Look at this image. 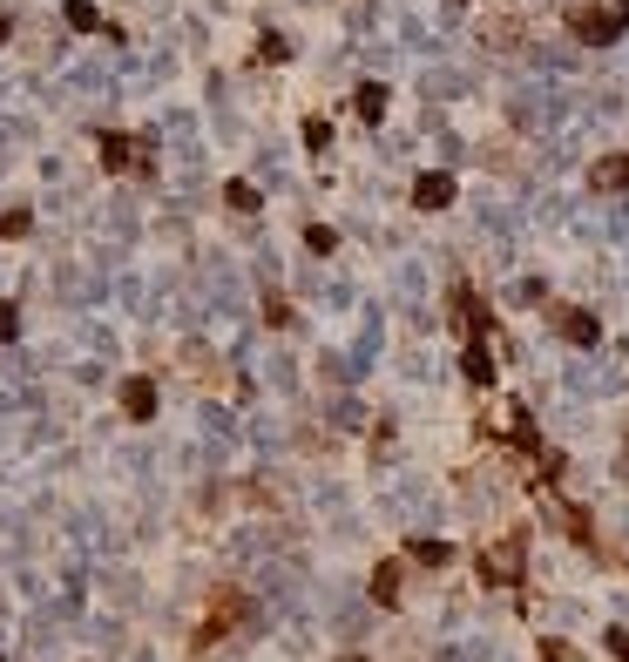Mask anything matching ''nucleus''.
<instances>
[{
    "label": "nucleus",
    "mask_w": 629,
    "mask_h": 662,
    "mask_svg": "<svg viewBox=\"0 0 629 662\" xmlns=\"http://www.w3.org/2000/svg\"><path fill=\"white\" fill-rule=\"evenodd\" d=\"M406 561H420V568H447L454 548H447V541H406Z\"/></svg>",
    "instance_id": "obj_15"
},
{
    "label": "nucleus",
    "mask_w": 629,
    "mask_h": 662,
    "mask_svg": "<svg viewBox=\"0 0 629 662\" xmlns=\"http://www.w3.org/2000/svg\"><path fill=\"white\" fill-rule=\"evenodd\" d=\"M400 581H406L400 554H393V561H379V568H372V602H379V608H400Z\"/></svg>",
    "instance_id": "obj_10"
},
{
    "label": "nucleus",
    "mask_w": 629,
    "mask_h": 662,
    "mask_svg": "<svg viewBox=\"0 0 629 662\" xmlns=\"http://www.w3.org/2000/svg\"><path fill=\"white\" fill-rule=\"evenodd\" d=\"M264 318H271V331H285V325H291V304L271 291V298H264Z\"/></svg>",
    "instance_id": "obj_20"
},
{
    "label": "nucleus",
    "mask_w": 629,
    "mask_h": 662,
    "mask_svg": "<svg viewBox=\"0 0 629 662\" xmlns=\"http://www.w3.org/2000/svg\"><path fill=\"white\" fill-rule=\"evenodd\" d=\"M122 413L129 419H156V379H129V386H122Z\"/></svg>",
    "instance_id": "obj_12"
},
{
    "label": "nucleus",
    "mask_w": 629,
    "mask_h": 662,
    "mask_svg": "<svg viewBox=\"0 0 629 662\" xmlns=\"http://www.w3.org/2000/svg\"><path fill=\"white\" fill-rule=\"evenodd\" d=\"M548 325H555V338H569V345H596L602 338V325L582 304H548Z\"/></svg>",
    "instance_id": "obj_7"
},
{
    "label": "nucleus",
    "mask_w": 629,
    "mask_h": 662,
    "mask_svg": "<svg viewBox=\"0 0 629 662\" xmlns=\"http://www.w3.org/2000/svg\"><path fill=\"white\" fill-rule=\"evenodd\" d=\"M575 41H589V48H609L616 34L629 28V0H609V7H582V14H569Z\"/></svg>",
    "instance_id": "obj_4"
},
{
    "label": "nucleus",
    "mask_w": 629,
    "mask_h": 662,
    "mask_svg": "<svg viewBox=\"0 0 629 662\" xmlns=\"http://www.w3.org/2000/svg\"><path fill=\"white\" fill-rule=\"evenodd\" d=\"M28 230H34V210H7V217H0V237H7V244H21Z\"/></svg>",
    "instance_id": "obj_17"
},
{
    "label": "nucleus",
    "mask_w": 629,
    "mask_h": 662,
    "mask_svg": "<svg viewBox=\"0 0 629 662\" xmlns=\"http://www.w3.org/2000/svg\"><path fill=\"white\" fill-rule=\"evenodd\" d=\"M352 115H359V122H386V82H359L352 88Z\"/></svg>",
    "instance_id": "obj_11"
},
{
    "label": "nucleus",
    "mask_w": 629,
    "mask_h": 662,
    "mask_svg": "<svg viewBox=\"0 0 629 662\" xmlns=\"http://www.w3.org/2000/svg\"><path fill=\"white\" fill-rule=\"evenodd\" d=\"M258 61H264V68H278V61H285V41H278V34H264V41H258Z\"/></svg>",
    "instance_id": "obj_22"
},
{
    "label": "nucleus",
    "mask_w": 629,
    "mask_h": 662,
    "mask_svg": "<svg viewBox=\"0 0 629 662\" xmlns=\"http://www.w3.org/2000/svg\"><path fill=\"white\" fill-rule=\"evenodd\" d=\"M305 244H312L318 257H325V250H339V237H332V230H325V223H312V230H305Z\"/></svg>",
    "instance_id": "obj_23"
},
{
    "label": "nucleus",
    "mask_w": 629,
    "mask_h": 662,
    "mask_svg": "<svg viewBox=\"0 0 629 662\" xmlns=\"http://www.w3.org/2000/svg\"><path fill=\"white\" fill-rule=\"evenodd\" d=\"M68 28L95 34V28H109V21H102V14H95V7H88V0H68ZM109 34H115V28H109Z\"/></svg>",
    "instance_id": "obj_16"
},
{
    "label": "nucleus",
    "mask_w": 629,
    "mask_h": 662,
    "mask_svg": "<svg viewBox=\"0 0 629 662\" xmlns=\"http://www.w3.org/2000/svg\"><path fill=\"white\" fill-rule=\"evenodd\" d=\"M454 176H447V169H433V176H420V183H413V210H454Z\"/></svg>",
    "instance_id": "obj_9"
},
{
    "label": "nucleus",
    "mask_w": 629,
    "mask_h": 662,
    "mask_svg": "<svg viewBox=\"0 0 629 662\" xmlns=\"http://www.w3.org/2000/svg\"><path fill=\"white\" fill-rule=\"evenodd\" d=\"M7 338H21V304L0 298V345H7Z\"/></svg>",
    "instance_id": "obj_18"
},
{
    "label": "nucleus",
    "mask_w": 629,
    "mask_h": 662,
    "mask_svg": "<svg viewBox=\"0 0 629 662\" xmlns=\"http://www.w3.org/2000/svg\"><path fill=\"white\" fill-rule=\"evenodd\" d=\"M562 521H569V534H575V541H589V534H596V521H589V507H569Z\"/></svg>",
    "instance_id": "obj_19"
},
{
    "label": "nucleus",
    "mask_w": 629,
    "mask_h": 662,
    "mask_svg": "<svg viewBox=\"0 0 629 662\" xmlns=\"http://www.w3.org/2000/svg\"><path fill=\"white\" fill-rule=\"evenodd\" d=\"M481 433H487V440H508L521 460H542V426H535V413H528V406H515L501 426H494V419H481Z\"/></svg>",
    "instance_id": "obj_5"
},
{
    "label": "nucleus",
    "mask_w": 629,
    "mask_h": 662,
    "mask_svg": "<svg viewBox=\"0 0 629 662\" xmlns=\"http://www.w3.org/2000/svg\"><path fill=\"white\" fill-rule=\"evenodd\" d=\"M460 379L474 392L494 386V352H487V338H467V345H460Z\"/></svg>",
    "instance_id": "obj_8"
},
{
    "label": "nucleus",
    "mask_w": 629,
    "mask_h": 662,
    "mask_svg": "<svg viewBox=\"0 0 629 662\" xmlns=\"http://www.w3.org/2000/svg\"><path fill=\"white\" fill-rule=\"evenodd\" d=\"M95 149H102V169H109V176H149V169H156V142H149V136L102 129V136H95Z\"/></svg>",
    "instance_id": "obj_3"
},
{
    "label": "nucleus",
    "mask_w": 629,
    "mask_h": 662,
    "mask_svg": "<svg viewBox=\"0 0 629 662\" xmlns=\"http://www.w3.org/2000/svg\"><path fill=\"white\" fill-rule=\"evenodd\" d=\"M609 656H616V662H629V629H609Z\"/></svg>",
    "instance_id": "obj_24"
},
{
    "label": "nucleus",
    "mask_w": 629,
    "mask_h": 662,
    "mask_svg": "<svg viewBox=\"0 0 629 662\" xmlns=\"http://www.w3.org/2000/svg\"><path fill=\"white\" fill-rule=\"evenodd\" d=\"M244 622H251V595H244V588H217V595H210V615L190 629V649H217V642L237 635Z\"/></svg>",
    "instance_id": "obj_1"
},
{
    "label": "nucleus",
    "mask_w": 629,
    "mask_h": 662,
    "mask_svg": "<svg viewBox=\"0 0 629 662\" xmlns=\"http://www.w3.org/2000/svg\"><path fill=\"white\" fill-rule=\"evenodd\" d=\"M339 662H366V656H359V649H352V656H339Z\"/></svg>",
    "instance_id": "obj_26"
},
{
    "label": "nucleus",
    "mask_w": 629,
    "mask_h": 662,
    "mask_svg": "<svg viewBox=\"0 0 629 662\" xmlns=\"http://www.w3.org/2000/svg\"><path fill=\"white\" fill-rule=\"evenodd\" d=\"M521 568H528V534H501L494 548L474 554V575H481V588H521Z\"/></svg>",
    "instance_id": "obj_2"
},
{
    "label": "nucleus",
    "mask_w": 629,
    "mask_h": 662,
    "mask_svg": "<svg viewBox=\"0 0 629 662\" xmlns=\"http://www.w3.org/2000/svg\"><path fill=\"white\" fill-rule=\"evenodd\" d=\"M623 473H629V453H623Z\"/></svg>",
    "instance_id": "obj_27"
},
{
    "label": "nucleus",
    "mask_w": 629,
    "mask_h": 662,
    "mask_svg": "<svg viewBox=\"0 0 629 662\" xmlns=\"http://www.w3.org/2000/svg\"><path fill=\"white\" fill-rule=\"evenodd\" d=\"M7 34H14V21H7V14H0V41H7Z\"/></svg>",
    "instance_id": "obj_25"
},
{
    "label": "nucleus",
    "mask_w": 629,
    "mask_h": 662,
    "mask_svg": "<svg viewBox=\"0 0 629 662\" xmlns=\"http://www.w3.org/2000/svg\"><path fill=\"white\" fill-rule=\"evenodd\" d=\"M562 473H569V453H542V487H555Z\"/></svg>",
    "instance_id": "obj_21"
},
{
    "label": "nucleus",
    "mask_w": 629,
    "mask_h": 662,
    "mask_svg": "<svg viewBox=\"0 0 629 662\" xmlns=\"http://www.w3.org/2000/svg\"><path fill=\"white\" fill-rule=\"evenodd\" d=\"M224 203H230V210H237V217H258V203H264V196L251 190L244 176H230V183H224Z\"/></svg>",
    "instance_id": "obj_14"
},
{
    "label": "nucleus",
    "mask_w": 629,
    "mask_h": 662,
    "mask_svg": "<svg viewBox=\"0 0 629 662\" xmlns=\"http://www.w3.org/2000/svg\"><path fill=\"white\" fill-rule=\"evenodd\" d=\"M589 183H596V190H629V156H602V163L589 169Z\"/></svg>",
    "instance_id": "obj_13"
},
{
    "label": "nucleus",
    "mask_w": 629,
    "mask_h": 662,
    "mask_svg": "<svg viewBox=\"0 0 629 662\" xmlns=\"http://www.w3.org/2000/svg\"><path fill=\"white\" fill-rule=\"evenodd\" d=\"M454 331H460V345L494 331V311H487V298L474 291V284H460V291H454Z\"/></svg>",
    "instance_id": "obj_6"
}]
</instances>
